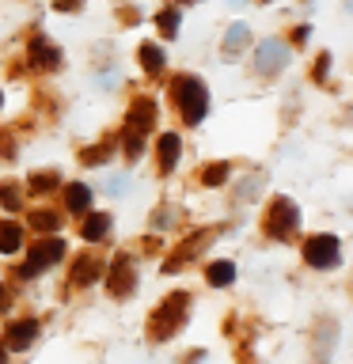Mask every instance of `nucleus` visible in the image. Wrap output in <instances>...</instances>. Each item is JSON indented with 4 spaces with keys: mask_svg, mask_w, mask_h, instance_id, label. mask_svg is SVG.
<instances>
[{
    "mask_svg": "<svg viewBox=\"0 0 353 364\" xmlns=\"http://www.w3.org/2000/svg\"><path fill=\"white\" fill-rule=\"evenodd\" d=\"M171 91H175L182 122H186V125H201L205 114H209V87H205L198 76H175V80H171Z\"/></svg>",
    "mask_w": 353,
    "mask_h": 364,
    "instance_id": "1",
    "label": "nucleus"
},
{
    "mask_svg": "<svg viewBox=\"0 0 353 364\" xmlns=\"http://www.w3.org/2000/svg\"><path fill=\"white\" fill-rule=\"evenodd\" d=\"M186 304H190V296L175 292V296H167V300L156 307V315L148 318V334H152V341H167L171 330L182 326V318H186Z\"/></svg>",
    "mask_w": 353,
    "mask_h": 364,
    "instance_id": "2",
    "label": "nucleus"
},
{
    "mask_svg": "<svg viewBox=\"0 0 353 364\" xmlns=\"http://www.w3.org/2000/svg\"><path fill=\"white\" fill-rule=\"evenodd\" d=\"M296 228H300V209L293 205V198H273L270 213H266V235L289 239Z\"/></svg>",
    "mask_w": 353,
    "mask_h": 364,
    "instance_id": "3",
    "label": "nucleus"
},
{
    "mask_svg": "<svg viewBox=\"0 0 353 364\" xmlns=\"http://www.w3.org/2000/svg\"><path fill=\"white\" fill-rule=\"evenodd\" d=\"M61 255H65V243L57 235H46L42 243H31V250H27V266L19 269V277H38V273L46 269V266H53V262H61Z\"/></svg>",
    "mask_w": 353,
    "mask_h": 364,
    "instance_id": "4",
    "label": "nucleus"
},
{
    "mask_svg": "<svg viewBox=\"0 0 353 364\" xmlns=\"http://www.w3.org/2000/svg\"><path fill=\"white\" fill-rule=\"evenodd\" d=\"M289 61H293V53L281 38H262L258 42V50H255V73L258 76H278V73H285Z\"/></svg>",
    "mask_w": 353,
    "mask_h": 364,
    "instance_id": "5",
    "label": "nucleus"
},
{
    "mask_svg": "<svg viewBox=\"0 0 353 364\" xmlns=\"http://www.w3.org/2000/svg\"><path fill=\"white\" fill-rule=\"evenodd\" d=\"M304 262L315 269H334L342 262V250H338V239L334 235H312L304 243Z\"/></svg>",
    "mask_w": 353,
    "mask_h": 364,
    "instance_id": "6",
    "label": "nucleus"
},
{
    "mask_svg": "<svg viewBox=\"0 0 353 364\" xmlns=\"http://www.w3.org/2000/svg\"><path fill=\"white\" fill-rule=\"evenodd\" d=\"M27 61H31V68H38V73H50V68L61 65V50L50 46L46 34H34V42H31V50H27Z\"/></svg>",
    "mask_w": 353,
    "mask_h": 364,
    "instance_id": "7",
    "label": "nucleus"
},
{
    "mask_svg": "<svg viewBox=\"0 0 353 364\" xmlns=\"http://www.w3.org/2000/svg\"><path fill=\"white\" fill-rule=\"evenodd\" d=\"M133 284H137V273L130 269V258L122 255V258L110 266L107 289H110V296H118V300H122V296H130V292H133Z\"/></svg>",
    "mask_w": 353,
    "mask_h": 364,
    "instance_id": "8",
    "label": "nucleus"
},
{
    "mask_svg": "<svg viewBox=\"0 0 353 364\" xmlns=\"http://www.w3.org/2000/svg\"><path fill=\"white\" fill-rule=\"evenodd\" d=\"M156 125V102L152 99H137L130 114H125V129H133V133H148Z\"/></svg>",
    "mask_w": 353,
    "mask_h": 364,
    "instance_id": "9",
    "label": "nucleus"
},
{
    "mask_svg": "<svg viewBox=\"0 0 353 364\" xmlns=\"http://www.w3.org/2000/svg\"><path fill=\"white\" fill-rule=\"evenodd\" d=\"M34 338H38V323L34 318H23V323L8 326V349H27Z\"/></svg>",
    "mask_w": 353,
    "mask_h": 364,
    "instance_id": "10",
    "label": "nucleus"
},
{
    "mask_svg": "<svg viewBox=\"0 0 353 364\" xmlns=\"http://www.w3.org/2000/svg\"><path fill=\"white\" fill-rule=\"evenodd\" d=\"M262 186H266V171H251L236 182V201H255L262 198Z\"/></svg>",
    "mask_w": 353,
    "mask_h": 364,
    "instance_id": "11",
    "label": "nucleus"
},
{
    "mask_svg": "<svg viewBox=\"0 0 353 364\" xmlns=\"http://www.w3.org/2000/svg\"><path fill=\"white\" fill-rule=\"evenodd\" d=\"M107 232H110V213H88L84 224H80V235H84L88 243H99Z\"/></svg>",
    "mask_w": 353,
    "mask_h": 364,
    "instance_id": "12",
    "label": "nucleus"
},
{
    "mask_svg": "<svg viewBox=\"0 0 353 364\" xmlns=\"http://www.w3.org/2000/svg\"><path fill=\"white\" fill-rule=\"evenodd\" d=\"M247 42H251V27H247V23H232V27H228V34H224V53H228V57L243 53Z\"/></svg>",
    "mask_w": 353,
    "mask_h": 364,
    "instance_id": "13",
    "label": "nucleus"
},
{
    "mask_svg": "<svg viewBox=\"0 0 353 364\" xmlns=\"http://www.w3.org/2000/svg\"><path fill=\"white\" fill-rule=\"evenodd\" d=\"M179 152H182V141L175 133H164L159 136V171H171L179 164Z\"/></svg>",
    "mask_w": 353,
    "mask_h": 364,
    "instance_id": "14",
    "label": "nucleus"
},
{
    "mask_svg": "<svg viewBox=\"0 0 353 364\" xmlns=\"http://www.w3.org/2000/svg\"><path fill=\"white\" fill-rule=\"evenodd\" d=\"M99 258H91V255H84V258H76L73 262V284H91L99 277Z\"/></svg>",
    "mask_w": 353,
    "mask_h": 364,
    "instance_id": "15",
    "label": "nucleus"
},
{
    "mask_svg": "<svg viewBox=\"0 0 353 364\" xmlns=\"http://www.w3.org/2000/svg\"><path fill=\"white\" fill-rule=\"evenodd\" d=\"M65 201H68V213H88L91 209V190L84 186V182H73V186H68V193H65Z\"/></svg>",
    "mask_w": 353,
    "mask_h": 364,
    "instance_id": "16",
    "label": "nucleus"
},
{
    "mask_svg": "<svg viewBox=\"0 0 353 364\" xmlns=\"http://www.w3.org/2000/svg\"><path fill=\"white\" fill-rule=\"evenodd\" d=\"M19 247H23V228L16 220H4L0 224V250H4V255H16Z\"/></svg>",
    "mask_w": 353,
    "mask_h": 364,
    "instance_id": "17",
    "label": "nucleus"
},
{
    "mask_svg": "<svg viewBox=\"0 0 353 364\" xmlns=\"http://www.w3.org/2000/svg\"><path fill=\"white\" fill-rule=\"evenodd\" d=\"M205 277H209L213 289H224V284L236 281V266H232V262H213V266L205 269Z\"/></svg>",
    "mask_w": 353,
    "mask_h": 364,
    "instance_id": "18",
    "label": "nucleus"
},
{
    "mask_svg": "<svg viewBox=\"0 0 353 364\" xmlns=\"http://www.w3.org/2000/svg\"><path fill=\"white\" fill-rule=\"evenodd\" d=\"M137 57H141V65H144V73H159V68H164V50H159V46H152V42H144L141 50H137Z\"/></svg>",
    "mask_w": 353,
    "mask_h": 364,
    "instance_id": "19",
    "label": "nucleus"
},
{
    "mask_svg": "<svg viewBox=\"0 0 353 364\" xmlns=\"http://www.w3.org/2000/svg\"><path fill=\"white\" fill-rule=\"evenodd\" d=\"M156 27H159V34H164V38H175L179 34V11L175 8H164L156 16Z\"/></svg>",
    "mask_w": 353,
    "mask_h": 364,
    "instance_id": "20",
    "label": "nucleus"
},
{
    "mask_svg": "<svg viewBox=\"0 0 353 364\" xmlns=\"http://www.w3.org/2000/svg\"><path fill=\"white\" fill-rule=\"evenodd\" d=\"M228 175H232V167H228V164H209L201 171V182H205V186H224Z\"/></svg>",
    "mask_w": 353,
    "mask_h": 364,
    "instance_id": "21",
    "label": "nucleus"
},
{
    "mask_svg": "<svg viewBox=\"0 0 353 364\" xmlns=\"http://www.w3.org/2000/svg\"><path fill=\"white\" fill-rule=\"evenodd\" d=\"M122 144H125V159H141V152H144V133L125 129V133H122Z\"/></svg>",
    "mask_w": 353,
    "mask_h": 364,
    "instance_id": "22",
    "label": "nucleus"
},
{
    "mask_svg": "<svg viewBox=\"0 0 353 364\" xmlns=\"http://www.w3.org/2000/svg\"><path fill=\"white\" fill-rule=\"evenodd\" d=\"M31 224L38 228V232H57V224H61V216L50 213V209H34L31 213Z\"/></svg>",
    "mask_w": 353,
    "mask_h": 364,
    "instance_id": "23",
    "label": "nucleus"
},
{
    "mask_svg": "<svg viewBox=\"0 0 353 364\" xmlns=\"http://www.w3.org/2000/svg\"><path fill=\"white\" fill-rule=\"evenodd\" d=\"M53 186H57V171H34V175H31V190L34 193H46Z\"/></svg>",
    "mask_w": 353,
    "mask_h": 364,
    "instance_id": "24",
    "label": "nucleus"
},
{
    "mask_svg": "<svg viewBox=\"0 0 353 364\" xmlns=\"http://www.w3.org/2000/svg\"><path fill=\"white\" fill-rule=\"evenodd\" d=\"M110 148H114V144H91L80 159H84V164H91V167H99V164H107V159H110Z\"/></svg>",
    "mask_w": 353,
    "mask_h": 364,
    "instance_id": "25",
    "label": "nucleus"
},
{
    "mask_svg": "<svg viewBox=\"0 0 353 364\" xmlns=\"http://www.w3.org/2000/svg\"><path fill=\"white\" fill-rule=\"evenodd\" d=\"M0 201H4V209H8V213H16V209H19V201H23V193H19L16 186H4V190H0Z\"/></svg>",
    "mask_w": 353,
    "mask_h": 364,
    "instance_id": "26",
    "label": "nucleus"
},
{
    "mask_svg": "<svg viewBox=\"0 0 353 364\" xmlns=\"http://www.w3.org/2000/svg\"><path fill=\"white\" fill-rule=\"evenodd\" d=\"M152 224H156V228H167V224H175V209H171V205H164V209H156Z\"/></svg>",
    "mask_w": 353,
    "mask_h": 364,
    "instance_id": "27",
    "label": "nucleus"
},
{
    "mask_svg": "<svg viewBox=\"0 0 353 364\" xmlns=\"http://www.w3.org/2000/svg\"><path fill=\"white\" fill-rule=\"evenodd\" d=\"M315 80H327L330 76V53H323V57H319V61H315V73H312Z\"/></svg>",
    "mask_w": 353,
    "mask_h": 364,
    "instance_id": "28",
    "label": "nucleus"
},
{
    "mask_svg": "<svg viewBox=\"0 0 353 364\" xmlns=\"http://www.w3.org/2000/svg\"><path fill=\"white\" fill-rule=\"evenodd\" d=\"M125 182H130V178L118 175V178H110V182H107V190H110V193H125Z\"/></svg>",
    "mask_w": 353,
    "mask_h": 364,
    "instance_id": "29",
    "label": "nucleus"
},
{
    "mask_svg": "<svg viewBox=\"0 0 353 364\" xmlns=\"http://www.w3.org/2000/svg\"><path fill=\"white\" fill-rule=\"evenodd\" d=\"M84 0H57V11H76Z\"/></svg>",
    "mask_w": 353,
    "mask_h": 364,
    "instance_id": "30",
    "label": "nucleus"
},
{
    "mask_svg": "<svg viewBox=\"0 0 353 364\" xmlns=\"http://www.w3.org/2000/svg\"><path fill=\"white\" fill-rule=\"evenodd\" d=\"M4 311H8V289L0 284V315H4Z\"/></svg>",
    "mask_w": 353,
    "mask_h": 364,
    "instance_id": "31",
    "label": "nucleus"
},
{
    "mask_svg": "<svg viewBox=\"0 0 353 364\" xmlns=\"http://www.w3.org/2000/svg\"><path fill=\"white\" fill-rule=\"evenodd\" d=\"M0 102H4V95H0Z\"/></svg>",
    "mask_w": 353,
    "mask_h": 364,
    "instance_id": "32",
    "label": "nucleus"
}]
</instances>
